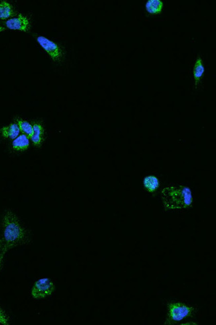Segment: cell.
<instances>
[{"label": "cell", "instance_id": "cell-1", "mask_svg": "<svg viewBox=\"0 0 216 325\" xmlns=\"http://www.w3.org/2000/svg\"><path fill=\"white\" fill-rule=\"evenodd\" d=\"M162 199L165 210L186 209L193 204V196L186 186H171L162 191Z\"/></svg>", "mask_w": 216, "mask_h": 325}, {"label": "cell", "instance_id": "cell-2", "mask_svg": "<svg viewBox=\"0 0 216 325\" xmlns=\"http://www.w3.org/2000/svg\"><path fill=\"white\" fill-rule=\"evenodd\" d=\"M2 226L5 243L3 252L20 244L26 239V231L12 212L7 211L3 216Z\"/></svg>", "mask_w": 216, "mask_h": 325}, {"label": "cell", "instance_id": "cell-3", "mask_svg": "<svg viewBox=\"0 0 216 325\" xmlns=\"http://www.w3.org/2000/svg\"><path fill=\"white\" fill-rule=\"evenodd\" d=\"M196 309L182 303L168 304V318L165 325H174L185 319L191 318L196 313Z\"/></svg>", "mask_w": 216, "mask_h": 325}, {"label": "cell", "instance_id": "cell-4", "mask_svg": "<svg viewBox=\"0 0 216 325\" xmlns=\"http://www.w3.org/2000/svg\"><path fill=\"white\" fill-rule=\"evenodd\" d=\"M55 285L50 279L38 280L32 288V295L35 299H43L52 295L55 291Z\"/></svg>", "mask_w": 216, "mask_h": 325}, {"label": "cell", "instance_id": "cell-5", "mask_svg": "<svg viewBox=\"0 0 216 325\" xmlns=\"http://www.w3.org/2000/svg\"><path fill=\"white\" fill-rule=\"evenodd\" d=\"M38 42L54 62L59 61L63 57L61 48L55 43L43 36L38 37Z\"/></svg>", "mask_w": 216, "mask_h": 325}, {"label": "cell", "instance_id": "cell-6", "mask_svg": "<svg viewBox=\"0 0 216 325\" xmlns=\"http://www.w3.org/2000/svg\"><path fill=\"white\" fill-rule=\"evenodd\" d=\"M7 28L12 30H19L22 32H28L30 30V20L27 17L19 14L15 18L10 19L5 22Z\"/></svg>", "mask_w": 216, "mask_h": 325}, {"label": "cell", "instance_id": "cell-7", "mask_svg": "<svg viewBox=\"0 0 216 325\" xmlns=\"http://www.w3.org/2000/svg\"><path fill=\"white\" fill-rule=\"evenodd\" d=\"M34 133L31 139L35 146L37 147H40L42 145L43 141H44V129L42 125L38 124V123H35L34 126Z\"/></svg>", "mask_w": 216, "mask_h": 325}, {"label": "cell", "instance_id": "cell-8", "mask_svg": "<svg viewBox=\"0 0 216 325\" xmlns=\"http://www.w3.org/2000/svg\"><path fill=\"white\" fill-rule=\"evenodd\" d=\"M164 3L161 0H149L146 3V9L151 15L160 14L162 11Z\"/></svg>", "mask_w": 216, "mask_h": 325}, {"label": "cell", "instance_id": "cell-9", "mask_svg": "<svg viewBox=\"0 0 216 325\" xmlns=\"http://www.w3.org/2000/svg\"><path fill=\"white\" fill-rule=\"evenodd\" d=\"M12 145L13 149L15 151H25L30 146V140L28 136L22 134L13 140Z\"/></svg>", "mask_w": 216, "mask_h": 325}, {"label": "cell", "instance_id": "cell-10", "mask_svg": "<svg viewBox=\"0 0 216 325\" xmlns=\"http://www.w3.org/2000/svg\"><path fill=\"white\" fill-rule=\"evenodd\" d=\"M204 72H205V67H204L203 61L201 57L199 56L196 60L195 65L194 68V77L195 79V86L197 88L202 77H203Z\"/></svg>", "mask_w": 216, "mask_h": 325}, {"label": "cell", "instance_id": "cell-11", "mask_svg": "<svg viewBox=\"0 0 216 325\" xmlns=\"http://www.w3.org/2000/svg\"><path fill=\"white\" fill-rule=\"evenodd\" d=\"M19 132H20V130H19L18 125L16 124H11L9 126L1 128V133L3 137L10 138L12 139L17 137Z\"/></svg>", "mask_w": 216, "mask_h": 325}, {"label": "cell", "instance_id": "cell-12", "mask_svg": "<svg viewBox=\"0 0 216 325\" xmlns=\"http://www.w3.org/2000/svg\"><path fill=\"white\" fill-rule=\"evenodd\" d=\"M143 186L147 192L150 193L155 192L160 186L159 179L155 176H147L144 179Z\"/></svg>", "mask_w": 216, "mask_h": 325}, {"label": "cell", "instance_id": "cell-13", "mask_svg": "<svg viewBox=\"0 0 216 325\" xmlns=\"http://www.w3.org/2000/svg\"><path fill=\"white\" fill-rule=\"evenodd\" d=\"M15 15L13 7L7 1L0 2V19H5Z\"/></svg>", "mask_w": 216, "mask_h": 325}, {"label": "cell", "instance_id": "cell-14", "mask_svg": "<svg viewBox=\"0 0 216 325\" xmlns=\"http://www.w3.org/2000/svg\"><path fill=\"white\" fill-rule=\"evenodd\" d=\"M17 125H18L19 130L22 131L25 135L28 136L29 138H31L34 133V127L33 126L28 123L21 120H17Z\"/></svg>", "mask_w": 216, "mask_h": 325}, {"label": "cell", "instance_id": "cell-15", "mask_svg": "<svg viewBox=\"0 0 216 325\" xmlns=\"http://www.w3.org/2000/svg\"><path fill=\"white\" fill-rule=\"evenodd\" d=\"M0 323L4 325H9L8 317L1 308H0Z\"/></svg>", "mask_w": 216, "mask_h": 325}, {"label": "cell", "instance_id": "cell-16", "mask_svg": "<svg viewBox=\"0 0 216 325\" xmlns=\"http://www.w3.org/2000/svg\"><path fill=\"white\" fill-rule=\"evenodd\" d=\"M3 246H4V244H3V241L0 239V252H1V250H3Z\"/></svg>", "mask_w": 216, "mask_h": 325}, {"label": "cell", "instance_id": "cell-17", "mask_svg": "<svg viewBox=\"0 0 216 325\" xmlns=\"http://www.w3.org/2000/svg\"><path fill=\"white\" fill-rule=\"evenodd\" d=\"M5 253L3 252L2 254L0 255V268H1V260H2L3 257L4 256Z\"/></svg>", "mask_w": 216, "mask_h": 325}, {"label": "cell", "instance_id": "cell-18", "mask_svg": "<svg viewBox=\"0 0 216 325\" xmlns=\"http://www.w3.org/2000/svg\"><path fill=\"white\" fill-rule=\"evenodd\" d=\"M5 29L4 28H3V27L0 26V32H3V31H5Z\"/></svg>", "mask_w": 216, "mask_h": 325}]
</instances>
